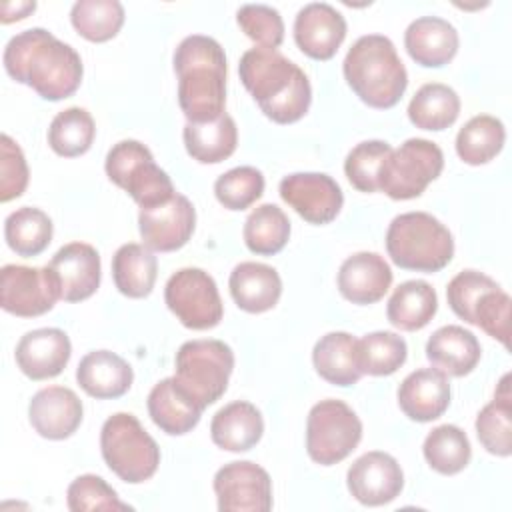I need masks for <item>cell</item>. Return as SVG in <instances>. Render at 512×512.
<instances>
[{"label": "cell", "instance_id": "cell-1", "mask_svg": "<svg viewBox=\"0 0 512 512\" xmlns=\"http://www.w3.org/2000/svg\"><path fill=\"white\" fill-rule=\"evenodd\" d=\"M8 76L30 86L44 100H64L82 82L80 54L44 28H30L12 36L4 48Z\"/></svg>", "mask_w": 512, "mask_h": 512}, {"label": "cell", "instance_id": "cell-2", "mask_svg": "<svg viewBox=\"0 0 512 512\" xmlns=\"http://www.w3.org/2000/svg\"><path fill=\"white\" fill-rule=\"evenodd\" d=\"M238 74L260 110L276 124L298 122L310 108L312 88L302 68L272 48L242 54Z\"/></svg>", "mask_w": 512, "mask_h": 512}, {"label": "cell", "instance_id": "cell-3", "mask_svg": "<svg viewBox=\"0 0 512 512\" xmlns=\"http://www.w3.org/2000/svg\"><path fill=\"white\" fill-rule=\"evenodd\" d=\"M178 104L192 124L220 118L226 104V56L222 46L202 34L186 36L174 50Z\"/></svg>", "mask_w": 512, "mask_h": 512}, {"label": "cell", "instance_id": "cell-4", "mask_svg": "<svg viewBox=\"0 0 512 512\" xmlns=\"http://www.w3.org/2000/svg\"><path fill=\"white\" fill-rule=\"evenodd\" d=\"M342 70L354 94L378 110L396 106L408 86V72L396 46L382 34L360 36L350 46Z\"/></svg>", "mask_w": 512, "mask_h": 512}, {"label": "cell", "instance_id": "cell-5", "mask_svg": "<svg viewBox=\"0 0 512 512\" xmlns=\"http://www.w3.org/2000/svg\"><path fill=\"white\" fill-rule=\"evenodd\" d=\"M386 250L396 266L432 274L452 260L454 240L450 230L432 214L406 212L390 222Z\"/></svg>", "mask_w": 512, "mask_h": 512}, {"label": "cell", "instance_id": "cell-6", "mask_svg": "<svg viewBox=\"0 0 512 512\" xmlns=\"http://www.w3.org/2000/svg\"><path fill=\"white\" fill-rule=\"evenodd\" d=\"M100 452L106 466L124 482L152 478L160 464V448L130 412L112 414L100 430Z\"/></svg>", "mask_w": 512, "mask_h": 512}, {"label": "cell", "instance_id": "cell-7", "mask_svg": "<svg viewBox=\"0 0 512 512\" xmlns=\"http://www.w3.org/2000/svg\"><path fill=\"white\" fill-rule=\"evenodd\" d=\"M174 366L178 386L204 410L226 392L234 370V352L222 340H188L178 348Z\"/></svg>", "mask_w": 512, "mask_h": 512}, {"label": "cell", "instance_id": "cell-8", "mask_svg": "<svg viewBox=\"0 0 512 512\" xmlns=\"http://www.w3.org/2000/svg\"><path fill=\"white\" fill-rule=\"evenodd\" d=\"M108 178L126 190L140 208H152L170 200L176 190L170 176L154 162L152 152L138 140L114 144L104 162Z\"/></svg>", "mask_w": 512, "mask_h": 512}, {"label": "cell", "instance_id": "cell-9", "mask_svg": "<svg viewBox=\"0 0 512 512\" xmlns=\"http://www.w3.org/2000/svg\"><path fill=\"white\" fill-rule=\"evenodd\" d=\"M362 422L342 400H320L308 412L306 452L320 466L342 462L360 442Z\"/></svg>", "mask_w": 512, "mask_h": 512}, {"label": "cell", "instance_id": "cell-10", "mask_svg": "<svg viewBox=\"0 0 512 512\" xmlns=\"http://www.w3.org/2000/svg\"><path fill=\"white\" fill-rule=\"evenodd\" d=\"M444 154L438 144L426 138H408L392 150L380 172L378 190L392 200H410L420 196L426 186L440 176Z\"/></svg>", "mask_w": 512, "mask_h": 512}, {"label": "cell", "instance_id": "cell-11", "mask_svg": "<svg viewBox=\"0 0 512 512\" xmlns=\"http://www.w3.org/2000/svg\"><path fill=\"white\" fill-rule=\"evenodd\" d=\"M170 312L190 330H208L220 324L224 306L214 278L202 268H180L164 288Z\"/></svg>", "mask_w": 512, "mask_h": 512}, {"label": "cell", "instance_id": "cell-12", "mask_svg": "<svg viewBox=\"0 0 512 512\" xmlns=\"http://www.w3.org/2000/svg\"><path fill=\"white\" fill-rule=\"evenodd\" d=\"M62 300L60 284L50 270L6 264L0 270V304L8 314L20 318L42 316Z\"/></svg>", "mask_w": 512, "mask_h": 512}, {"label": "cell", "instance_id": "cell-13", "mask_svg": "<svg viewBox=\"0 0 512 512\" xmlns=\"http://www.w3.org/2000/svg\"><path fill=\"white\" fill-rule=\"evenodd\" d=\"M214 492L222 512H268L272 508V480L262 466L250 460L224 464L214 476Z\"/></svg>", "mask_w": 512, "mask_h": 512}, {"label": "cell", "instance_id": "cell-14", "mask_svg": "<svg viewBox=\"0 0 512 512\" xmlns=\"http://www.w3.org/2000/svg\"><path fill=\"white\" fill-rule=\"evenodd\" d=\"M282 200L310 224L332 222L344 204L338 182L322 172H296L280 182Z\"/></svg>", "mask_w": 512, "mask_h": 512}, {"label": "cell", "instance_id": "cell-15", "mask_svg": "<svg viewBox=\"0 0 512 512\" xmlns=\"http://www.w3.org/2000/svg\"><path fill=\"white\" fill-rule=\"evenodd\" d=\"M194 226L196 210L180 192L158 206L140 208L138 214V228L144 246L154 252H174L182 248L190 240Z\"/></svg>", "mask_w": 512, "mask_h": 512}, {"label": "cell", "instance_id": "cell-16", "mask_svg": "<svg viewBox=\"0 0 512 512\" xmlns=\"http://www.w3.org/2000/svg\"><path fill=\"white\" fill-rule=\"evenodd\" d=\"M350 494L364 506H382L400 496L404 474L394 456L372 450L352 462L346 474Z\"/></svg>", "mask_w": 512, "mask_h": 512}, {"label": "cell", "instance_id": "cell-17", "mask_svg": "<svg viewBox=\"0 0 512 512\" xmlns=\"http://www.w3.org/2000/svg\"><path fill=\"white\" fill-rule=\"evenodd\" d=\"M346 38L344 16L326 2H310L298 10L294 40L314 60H330Z\"/></svg>", "mask_w": 512, "mask_h": 512}, {"label": "cell", "instance_id": "cell-18", "mask_svg": "<svg viewBox=\"0 0 512 512\" xmlns=\"http://www.w3.org/2000/svg\"><path fill=\"white\" fill-rule=\"evenodd\" d=\"M82 402L74 390L66 386H46L38 390L28 404L32 428L48 440H64L72 436L82 422Z\"/></svg>", "mask_w": 512, "mask_h": 512}, {"label": "cell", "instance_id": "cell-19", "mask_svg": "<svg viewBox=\"0 0 512 512\" xmlns=\"http://www.w3.org/2000/svg\"><path fill=\"white\" fill-rule=\"evenodd\" d=\"M72 354L70 338L60 328H36L26 332L16 346V364L30 380L58 376Z\"/></svg>", "mask_w": 512, "mask_h": 512}, {"label": "cell", "instance_id": "cell-20", "mask_svg": "<svg viewBox=\"0 0 512 512\" xmlns=\"http://www.w3.org/2000/svg\"><path fill=\"white\" fill-rule=\"evenodd\" d=\"M54 272L62 300L82 302L100 286V254L86 242H70L62 246L48 262Z\"/></svg>", "mask_w": 512, "mask_h": 512}, {"label": "cell", "instance_id": "cell-21", "mask_svg": "<svg viewBox=\"0 0 512 512\" xmlns=\"http://www.w3.org/2000/svg\"><path fill=\"white\" fill-rule=\"evenodd\" d=\"M392 284L390 264L376 252H356L338 270V290L352 304H374Z\"/></svg>", "mask_w": 512, "mask_h": 512}, {"label": "cell", "instance_id": "cell-22", "mask_svg": "<svg viewBox=\"0 0 512 512\" xmlns=\"http://www.w3.org/2000/svg\"><path fill=\"white\" fill-rule=\"evenodd\" d=\"M398 406L414 422H432L450 406L448 376L436 368L410 372L398 388Z\"/></svg>", "mask_w": 512, "mask_h": 512}, {"label": "cell", "instance_id": "cell-23", "mask_svg": "<svg viewBox=\"0 0 512 512\" xmlns=\"http://www.w3.org/2000/svg\"><path fill=\"white\" fill-rule=\"evenodd\" d=\"M456 28L438 16H420L404 32V46L410 58L426 68L448 64L458 52Z\"/></svg>", "mask_w": 512, "mask_h": 512}, {"label": "cell", "instance_id": "cell-24", "mask_svg": "<svg viewBox=\"0 0 512 512\" xmlns=\"http://www.w3.org/2000/svg\"><path fill=\"white\" fill-rule=\"evenodd\" d=\"M482 348L478 338L456 324L438 328L426 342V358L446 376H466L480 362Z\"/></svg>", "mask_w": 512, "mask_h": 512}, {"label": "cell", "instance_id": "cell-25", "mask_svg": "<svg viewBox=\"0 0 512 512\" xmlns=\"http://www.w3.org/2000/svg\"><path fill=\"white\" fill-rule=\"evenodd\" d=\"M76 380L88 396L108 400L120 398L130 390L134 372L122 356L110 350H94L80 360Z\"/></svg>", "mask_w": 512, "mask_h": 512}, {"label": "cell", "instance_id": "cell-26", "mask_svg": "<svg viewBox=\"0 0 512 512\" xmlns=\"http://www.w3.org/2000/svg\"><path fill=\"white\" fill-rule=\"evenodd\" d=\"M230 294L236 306L250 314L274 308L282 294L280 274L262 262H240L230 272Z\"/></svg>", "mask_w": 512, "mask_h": 512}, {"label": "cell", "instance_id": "cell-27", "mask_svg": "<svg viewBox=\"0 0 512 512\" xmlns=\"http://www.w3.org/2000/svg\"><path fill=\"white\" fill-rule=\"evenodd\" d=\"M148 414L152 422L170 436H182L196 428L202 408L172 378H164L148 394Z\"/></svg>", "mask_w": 512, "mask_h": 512}, {"label": "cell", "instance_id": "cell-28", "mask_svg": "<svg viewBox=\"0 0 512 512\" xmlns=\"http://www.w3.org/2000/svg\"><path fill=\"white\" fill-rule=\"evenodd\" d=\"M264 432L260 410L244 400L220 408L210 422L212 442L228 452H246L254 448Z\"/></svg>", "mask_w": 512, "mask_h": 512}, {"label": "cell", "instance_id": "cell-29", "mask_svg": "<svg viewBox=\"0 0 512 512\" xmlns=\"http://www.w3.org/2000/svg\"><path fill=\"white\" fill-rule=\"evenodd\" d=\"M316 372L334 386H352L362 378L358 362V338L348 332L324 334L312 350Z\"/></svg>", "mask_w": 512, "mask_h": 512}, {"label": "cell", "instance_id": "cell-30", "mask_svg": "<svg viewBox=\"0 0 512 512\" xmlns=\"http://www.w3.org/2000/svg\"><path fill=\"white\" fill-rule=\"evenodd\" d=\"M184 146L186 152L200 164H218L230 158L238 144V128L232 116L226 112L204 124L186 122L184 132Z\"/></svg>", "mask_w": 512, "mask_h": 512}, {"label": "cell", "instance_id": "cell-31", "mask_svg": "<svg viewBox=\"0 0 512 512\" xmlns=\"http://www.w3.org/2000/svg\"><path fill=\"white\" fill-rule=\"evenodd\" d=\"M438 310V296L424 280H406L390 296L386 318L394 328L414 332L424 328Z\"/></svg>", "mask_w": 512, "mask_h": 512}, {"label": "cell", "instance_id": "cell-32", "mask_svg": "<svg viewBox=\"0 0 512 512\" xmlns=\"http://www.w3.org/2000/svg\"><path fill=\"white\" fill-rule=\"evenodd\" d=\"M158 276V260L148 246L130 242L116 250L112 258V278L116 288L128 298H146Z\"/></svg>", "mask_w": 512, "mask_h": 512}, {"label": "cell", "instance_id": "cell-33", "mask_svg": "<svg viewBox=\"0 0 512 512\" xmlns=\"http://www.w3.org/2000/svg\"><path fill=\"white\" fill-rule=\"evenodd\" d=\"M510 376H502L494 400L488 402L476 416V434L486 452L494 456L512 454V394Z\"/></svg>", "mask_w": 512, "mask_h": 512}, {"label": "cell", "instance_id": "cell-34", "mask_svg": "<svg viewBox=\"0 0 512 512\" xmlns=\"http://www.w3.org/2000/svg\"><path fill=\"white\" fill-rule=\"evenodd\" d=\"M460 114V98L454 88L428 82L416 90L408 104V118L422 130H446Z\"/></svg>", "mask_w": 512, "mask_h": 512}, {"label": "cell", "instance_id": "cell-35", "mask_svg": "<svg viewBox=\"0 0 512 512\" xmlns=\"http://www.w3.org/2000/svg\"><path fill=\"white\" fill-rule=\"evenodd\" d=\"M506 140L502 120L490 114L472 116L456 136V154L470 166H480L496 158Z\"/></svg>", "mask_w": 512, "mask_h": 512}, {"label": "cell", "instance_id": "cell-36", "mask_svg": "<svg viewBox=\"0 0 512 512\" xmlns=\"http://www.w3.org/2000/svg\"><path fill=\"white\" fill-rule=\"evenodd\" d=\"M52 220L46 212L32 206H22L8 214L4 222V238L8 246L24 258L38 256L52 240Z\"/></svg>", "mask_w": 512, "mask_h": 512}, {"label": "cell", "instance_id": "cell-37", "mask_svg": "<svg viewBox=\"0 0 512 512\" xmlns=\"http://www.w3.org/2000/svg\"><path fill=\"white\" fill-rule=\"evenodd\" d=\"M244 242L258 256L278 254L290 238V220L276 204H260L244 222Z\"/></svg>", "mask_w": 512, "mask_h": 512}, {"label": "cell", "instance_id": "cell-38", "mask_svg": "<svg viewBox=\"0 0 512 512\" xmlns=\"http://www.w3.org/2000/svg\"><path fill=\"white\" fill-rule=\"evenodd\" d=\"M96 136V126L86 108L72 106L58 112L48 128L50 148L64 158H76L90 150Z\"/></svg>", "mask_w": 512, "mask_h": 512}, {"label": "cell", "instance_id": "cell-39", "mask_svg": "<svg viewBox=\"0 0 512 512\" xmlns=\"http://www.w3.org/2000/svg\"><path fill=\"white\" fill-rule=\"evenodd\" d=\"M422 452L428 466L446 476L464 470L472 456L468 436L464 434L462 428L454 424H442L428 432Z\"/></svg>", "mask_w": 512, "mask_h": 512}, {"label": "cell", "instance_id": "cell-40", "mask_svg": "<svg viewBox=\"0 0 512 512\" xmlns=\"http://www.w3.org/2000/svg\"><path fill=\"white\" fill-rule=\"evenodd\" d=\"M76 32L90 42L114 38L124 24V6L118 0H78L70 10Z\"/></svg>", "mask_w": 512, "mask_h": 512}, {"label": "cell", "instance_id": "cell-41", "mask_svg": "<svg viewBox=\"0 0 512 512\" xmlns=\"http://www.w3.org/2000/svg\"><path fill=\"white\" fill-rule=\"evenodd\" d=\"M408 356V346L402 336L388 330H378L358 340V362L362 374L390 376Z\"/></svg>", "mask_w": 512, "mask_h": 512}, {"label": "cell", "instance_id": "cell-42", "mask_svg": "<svg viewBox=\"0 0 512 512\" xmlns=\"http://www.w3.org/2000/svg\"><path fill=\"white\" fill-rule=\"evenodd\" d=\"M390 152L392 146L384 140H366L356 144L344 160V172L350 184L366 194L378 192L380 172Z\"/></svg>", "mask_w": 512, "mask_h": 512}, {"label": "cell", "instance_id": "cell-43", "mask_svg": "<svg viewBox=\"0 0 512 512\" xmlns=\"http://www.w3.org/2000/svg\"><path fill=\"white\" fill-rule=\"evenodd\" d=\"M264 192V176L254 166H238L214 182L216 200L228 210H246Z\"/></svg>", "mask_w": 512, "mask_h": 512}, {"label": "cell", "instance_id": "cell-44", "mask_svg": "<svg viewBox=\"0 0 512 512\" xmlns=\"http://www.w3.org/2000/svg\"><path fill=\"white\" fill-rule=\"evenodd\" d=\"M66 502L72 512H88V510H132L126 502H122L116 490L96 474H82L70 482L66 492Z\"/></svg>", "mask_w": 512, "mask_h": 512}, {"label": "cell", "instance_id": "cell-45", "mask_svg": "<svg viewBox=\"0 0 512 512\" xmlns=\"http://www.w3.org/2000/svg\"><path fill=\"white\" fill-rule=\"evenodd\" d=\"M242 32L260 48L276 50L284 40V22L276 8L266 4H244L236 12Z\"/></svg>", "mask_w": 512, "mask_h": 512}, {"label": "cell", "instance_id": "cell-46", "mask_svg": "<svg viewBox=\"0 0 512 512\" xmlns=\"http://www.w3.org/2000/svg\"><path fill=\"white\" fill-rule=\"evenodd\" d=\"M496 286L498 284L490 276H486L478 270H462L448 282L446 298H448L452 312L458 318H462L468 324H474L476 304L488 290H492Z\"/></svg>", "mask_w": 512, "mask_h": 512}, {"label": "cell", "instance_id": "cell-47", "mask_svg": "<svg viewBox=\"0 0 512 512\" xmlns=\"http://www.w3.org/2000/svg\"><path fill=\"white\" fill-rule=\"evenodd\" d=\"M510 296L500 288L488 290L474 310V326H480L488 336L502 342L506 348L510 344Z\"/></svg>", "mask_w": 512, "mask_h": 512}, {"label": "cell", "instance_id": "cell-48", "mask_svg": "<svg viewBox=\"0 0 512 512\" xmlns=\"http://www.w3.org/2000/svg\"><path fill=\"white\" fill-rule=\"evenodd\" d=\"M28 186V164L20 146L8 136H0V200L10 202Z\"/></svg>", "mask_w": 512, "mask_h": 512}, {"label": "cell", "instance_id": "cell-49", "mask_svg": "<svg viewBox=\"0 0 512 512\" xmlns=\"http://www.w3.org/2000/svg\"><path fill=\"white\" fill-rule=\"evenodd\" d=\"M36 10V2L30 0H20V2H4L0 6V20L2 24H10L16 20L26 18L30 12Z\"/></svg>", "mask_w": 512, "mask_h": 512}]
</instances>
